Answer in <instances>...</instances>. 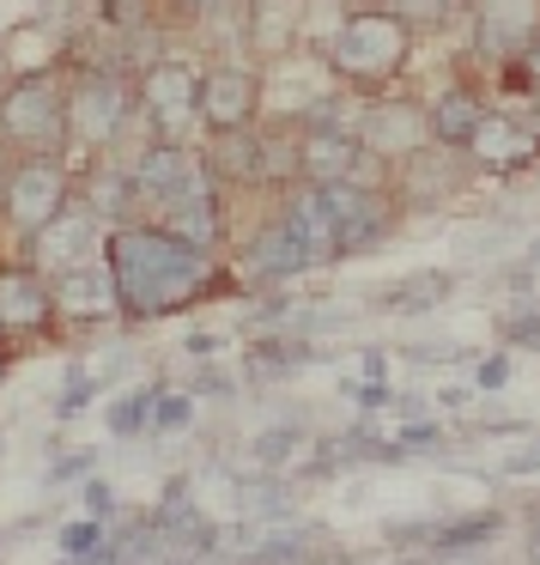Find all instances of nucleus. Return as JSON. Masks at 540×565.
I'll return each mask as SVG.
<instances>
[{
	"label": "nucleus",
	"instance_id": "obj_22",
	"mask_svg": "<svg viewBox=\"0 0 540 565\" xmlns=\"http://www.w3.org/2000/svg\"><path fill=\"white\" fill-rule=\"evenodd\" d=\"M183 419H188L183 395H159V402H152V426H183Z\"/></svg>",
	"mask_w": 540,
	"mask_h": 565
},
{
	"label": "nucleus",
	"instance_id": "obj_14",
	"mask_svg": "<svg viewBox=\"0 0 540 565\" xmlns=\"http://www.w3.org/2000/svg\"><path fill=\"white\" fill-rule=\"evenodd\" d=\"M50 317H55V292H50V280H43V274H31V268L0 274V334L43 329Z\"/></svg>",
	"mask_w": 540,
	"mask_h": 565
},
{
	"label": "nucleus",
	"instance_id": "obj_24",
	"mask_svg": "<svg viewBox=\"0 0 540 565\" xmlns=\"http://www.w3.org/2000/svg\"><path fill=\"white\" fill-rule=\"evenodd\" d=\"M86 511H91V516H110V511H116V492L104 487V480H91V487H86Z\"/></svg>",
	"mask_w": 540,
	"mask_h": 565
},
{
	"label": "nucleus",
	"instance_id": "obj_5",
	"mask_svg": "<svg viewBox=\"0 0 540 565\" xmlns=\"http://www.w3.org/2000/svg\"><path fill=\"white\" fill-rule=\"evenodd\" d=\"M316 195H322V213H328V232L341 244V256L370 249L395 220V201L370 183H316Z\"/></svg>",
	"mask_w": 540,
	"mask_h": 565
},
{
	"label": "nucleus",
	"instance_id": "obj_16",
	"mask_svg": "<svg viewBox=\"0 0 540 565\" xmlns=\"http://www.w3.org/2000/svg\"><path fill=\"white\" fill-rule=\"evenodd\" d=\"M443 292H450V280H443V274H413V280L389 286L377 305H382V310H425L431 298H443Z\"/></svg>",
	"mask_w": 540,
	"mask_h": 565
},
{
	"label": "nucleus",
	"instance_id": "obj_2",
	"mask_svg": "<svg viewBox=\"0 0 540 565\" xmlns=\"http://www.w3.org/2000/svg\"><path fill=\"white\" fill-rule=\"evenodd\" d=\"M413 55V25L395 7H353L328 38V67L346 86H389Z\"/></svg>",
	"mask_w": 540,
	"mask_h": 565
},
{
	"label": "nucleus",
	"instance_id": "obj_6",
	"mask_svg": "<svg viewBox=\"0 0 540 565\" xmlns=\"http://www.w3.org/2000/svg\"><path fill=\"white\" fill-rule=\"evenodd\" d=\"M140 110L159 140H176L188 122H201V74L183 62H152L140 74Z\"/></svg>",
	"mask_w": 540,
	"mask_h": 565
},
{
	"label": "nucleus",
	"instance_id": "obj_3",
	"mask_svg": "<svg viewBox=\"0 0 540 565\" xmlns=\"http://www.w3.org/2000/svg\"><path fill=\"white\" fill-rule=\"evenodd\" d=\"M0 140L25 152H55L67 140V86L55 74H19L0 92Z\"/></svg>",
	"mask_w": 540,
	"mask_h": 565
},
{
	"label": "nucleus",
	"instance_id": "obj_13",
	"mask_svg": "<svg viewBox=\"0 0 540 565\" xmlns=\"http://www.w3.org/2000/svg\"><path fill=\"white\" fill-rule=\"evenodd\" d=\"M91 249H98V213H91V207H67L55 225H43V232L31 237L37 268H55V274L91 262Z\"/></svg>",
	"mask_w": 540,
	"mask_h": 565
},
{
	"label": "nucleus",
	"instance_id": "obj_10",
	"mask_svg": "<svg viewBox=\"0 0 540 565\" xmlns=\"http://www.w3.org/2000/svg\"><path fill=\"white\" fill-rule=\"evenodd\" d=\"M358 140H365L370 159H425V152H431L425 104H370Z\"/></svg>",
	"mask_w": 540,
	"mask_h": 565
},
{
	"label": "nucleus",
	"instance_id": "obj_19",
	"mask_svg": "<svg viewBox=\"0 0 540 565\" xmlns=\"http://www.w3.org/2000/svg\"><path fill=\"white\" fill-rule=\"evenodd\" d=\"M98 541H104L98 516H86V523H67V529H62V553H67V559H98Z\"/></svg>",
	"mask_w": 540,
	"mask_h": 565
},
{
	"label": "nucleus",
	"instance_id": "obj_7",
	"mask_svg": "<svg viewBox=\"0 0 540 565\" xmlns=\"http://www.w3.org/2000/svg\"><path fill=\"white\" fill-rule=\"evenodd\" d=\"M261 110V79L249 67H207L201 74V128L213 140L225 135H249Z\"/></svg>",
	"mask_w": 540,
	"mask_h": 565
},
{
	"label": "nucleus",
	"instance_id": "obj_12",
	"mask_svg": "<svg viewBox=\"0 0 540 565\" xmlns=\"http://www.w3.org/2000/svg\"><path fill=\"white\" fill-rule=\"evenodd\" d=\"M50 292H55V317H74V322H98V317H110V310H122L110 262H79V268L55 274Z\"/></svg>",
	"mask_w": 540,
	"mask_h": 565
},
{
	"label": "nucleus",
	"instance_id": "obj_29",
	"mask_svg": "<svg viewBox=\"0 0 540 565\" xmlns=\"http://www.w3.org/2000/svg\"><path fill=\"white\" fill-rule=\"evenodd\" d=\"M256 7H268V0H256Z\"/></svg>",
	"mask_w": 540,
	"mask_h": 565
},
{
	"label": "nucleus",
	"instance_id": "obj_9",
	"mask_svg": "<svg viewBox=\"0 0 540 565\" xmlns=\"http://www.w3.org/2000/svg\"><path fill=\"white\" fill-rule=\"evenodd\" d=\"M365 140H358V128H328L316 122L304 140H298V177L304 183H358L365 177Z\"/></svg>",
	"mask_w": 540,
	"mask_h": 565
},
{
	"label": "nucleus",
	"instance_id": "obj_21",
	"mask_svg": "<svg viewBox=\"0 0 540 565\" xmlns=\"http://www.w3.org/2000/svg\"><path fill=\"white\" fill-rule=\"evenodd\" d=\"M86 402H91V377H86V371H74V383H67V395L55 402V419H74Z\"/></svg>",
	"mask_w": 540,
	"mask_h": 565
},
{
	"label": "nucleus",
	"instance_id": "obj_1",
	"mask_svg": "<svg viewBox=\"0 0 540 565\" xmlns=\"http://www.w3.org/2000/svg\"><path fill=\"white\" fill-rule=\"evenodd\" d=\"M104 262L116 274L128 317H171V310L195 305L213 280V249L176 237L171 225H116Z\"/></svg>",
	"mask_w": 540,
	"mask_h": 565
},
{
	"label": "nucleus",
	"instance_id": "obj_27",
	"mask_svg": "<svg viewBox=\"0 0 540 565\" xmlns=\"http://www.w3.org/2000/svg\"><path fill=\"white\" fill-rule=\"evenodd\" d=\"M534 50H540V19H534Z\"/></svg>",
	"mask_w": 540,
	"mask_h": 565
},
{
	"label": "nucleus",
	"instance_id": "obj_17",
	"mask_svg": "<svg viewBox=\"0 0 540 565\" xmlns=\"http://www.w3.org/2000/svg\"><path fill=\"white\" fill-rule=\"evenodd\" d=\"M492 529H498V516H467V523H438L431 535H438L443 553H462V547H474V535H492Z\"/></svg>",
	"mask_w": 540,
	"mask_h": 565
},
{
	"label": "nucleus",
	"instance_id": "obj_11",
	"mask_svg": "<svg viewBox=\"0 0 540 565\" xmlns=\"http://www.w3.org/2000/svg\"><path fill=\"white\" fill-rule=\"evenodd\" d=\"M467 152H474V164H486V171H522V164L540 159V128L516 122V116H504V110H486L474 128V140H467Z\"/></svg>",
	"mask_w": 540,
	"mask_h": 565
},
{
	"label": "nucleus",
	"instance_id": "obj_18",
	"mask_svg": "<svg viewBox=\"0 0 540 565\" xmlns=\"http://www.w3.org/2000/svg\"><path fill=\"white\" fill-rule=\"evenodd\" d=\"M382 7H395V13L407 19V25H443V19L455 13V7H462V0H382Z\"/></svg>",
	"mask_w": 540,
	"mask_h": 565
},
{
	"label": "nucleus",
	"instance_id": "obj_15",
	"mask_svg": "<svg viewBox=\"0 0 540 565\" xmlns=\"http://www.w3.org/2000/svg\"><path fill=\"white\" fill-rule=\"evenodd\" d=\"M479 116H486V104H479L467 86H450V92H438V98L425 104L431 147H455V152H467V140H474Z\"/></svg>",
	"mask_w": 540,
	"mask_h": 565
},
{
	"label": "nucleus",
	"instance_id": "obj_8",
	"mask_svg": "<svg viewBox=\"0 0 540 565\" xmlns=\"http://www.w3.org/2000/svg\"><path fill=\"white\" fill-rule=\"evenodd\" d=\"M128 86L116 74H86L74 92H67V140L79 147H104V140L122 135L128 122Z\"/></svg>",
	"mask_w": 540,
	"mask_h": 565
},
{
	"label": "nucleus",
	"instance_id": "obj_20",
	"mask_svg": "<svg viewBox=\"0 0 540 565\" xmlns=\"http://www.w3.org/2000/svg\"><path fill=\"white\" fill-rule=\"evenodd\" d=\"M147 419H152V395H128V402L110 407V431H116V438H134Z\"/></svg>",
	"mask_w": 540,
	"mask_h": 565
},
{
	"label": "nucleus",
	"instance_id": "obj_26",
	"mask_svg": "<svg viewBox=\"0 0 540 565\" xmlns=\"http://www.w3.org/2000/svg\"><path fill=\"white\" fill-rule=\"evenodd\" d=\"M504 371H510V365H504V359H486V365H479V383H486V390H492V383H504Z\"/></svg>",
	"mask_w": 540,
	"mask_h": 565
},
{
	"label": "nucleus",
	"instance_id": "obj_23",
	"mask_svg": "<svg viewBox=\"0 0 540 565\" xmlns=\"http://www.w3.org/2000/svg\"><path fill=\"white\" fill-rule=\"evenodd\" d=\"M285 450H292V431H268L256 444V462H285Z\"/></svg>",
	"mask_w": 540,
	"mask_h": 565
},
{
	"label": "nucleus",
	"instance_id": "obj_4",
	"mask_svg": "<svg viewBox=\"0 0 540 565\" xmlns=\"http://www.w3.org/2000/svg\"><path fill=\"white\" fill-rule=\"evenodd\" d=\"M67 207H74V183H67L62 152H25V159L7 171V183H0V213H7L13 232H25V244L43 225L62 220Z\"/></svg>",
	"mask_w": 540,
	"mask_h": 565
},
{
	"label": "nucleus",
	"instance_id": "obj_25",
	"mask_svg": "<svg viewBox=\"0 0 540 565\" xmlns=\"http://www.w3.org/2000/svg\"><path fill=\"white\" fill-rule=\"evenodd\" d=\"M504 468H510V475H534V468H540V444H534V450H522V456H510Z\"/></svg>",
	"mask_w": 540,
	"mask_h": 565
},
{
	"label": "nucleus",
	"instance_id": "obj_28",
	"mask_svg": "<svg viewBox=\"0 0 540 565\" xmlns=\"http://www.w3.org/2000/svg\"><path fill=\"white\" fill-rule=\"evenodd\" d=\"M183 7H207V0H183Z\"/></svg>",
	"mask_w": 540,
	"mask_h": 565
}]
</instances>
